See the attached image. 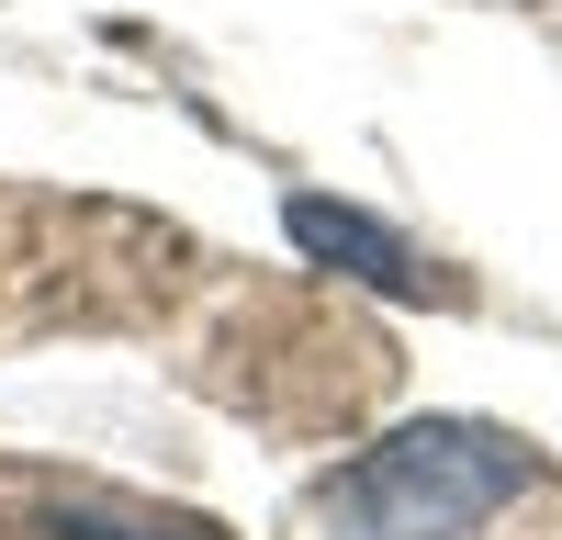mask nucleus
I'll list each match as a JSON object with an SVG mask.
<instances>
[{
	"instance_id": "3",
	"label": "nucleus",
	"mask_w": 562,
	"mask_h": 540,
	"mask_svg": "<svg viewBox=\"0 0 562 540\" xmlns=\"http://www.w3.org/2000/svg\"><path fill=\"white\" fill-rule=\"evenodd\" d=\"M34 529L45 540H225L203 518H147V507H113V495H68V507H45Z\"/></svg>"
},
{
	"instance_id": "1",
	"label": "nucleus",
	"mask_w": 562,
	"mask_h": 540,
	"mask_svg": "<svg viewBox=\"0 0 562 540\" xmlns=\"http://www.w3.org/2000/svg\"><path fill=\"white\" fill-rule=\"evenodd\" d=\"M518 495H540V450H518L484 417H416L326 484V529L338 540H461Z\"/></svg>"
},
{
	"instance_id": "2",
	"label": "nucleus",
	"mask_w": 562,
	"mask_h": 540,
	"mask_svg": "<svg viewBox=\"0 0 562 540\" xmlns=\"http://www.w3.org/2000/svg\"><path fill=\"white\" fill-rule=\"evenodd\" d=\"M281 225H293V248H304V259L349 270V282H371V293H405V304H461V282H450V270H428V248H416V237H394V225H371L360 203L293 192V203H281Z\"/></svg>"
}]
</instances>
